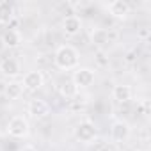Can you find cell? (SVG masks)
<instances>
[{"label": "cell", "mask_w": 151, "mask_h": 151, "mask_svg": "<svg viewBox=\"0 0 151 151\" xmlns=\"http://www.w3.org/2000/svg\"><path fill=\"white\" fill-rule=\"evenodd\" d=\"M53 62L62 71L77 69L78 68V62H80V53H78L77 48L71 46V45H62V46L57 48V52L53 55Z\"/></svg>", "instance_id": "6da1fadb"}, {"label": "cell", "mask_w": 151, "mask_h": 151, "mask_svg": "<svg viewBox=\"0 0 151 151\" xmlns=\"http://www.w3.org/2000/svg\"><path fill=\"white\" fill-rule=\"evenodd\" d=\"M73 135H75V139H77L78 142H82V144H91L98 137V128L94 126L93 121L84 119V121H80L77 126H75Z\"/></svg>", "instance_id": "7a4b0ae2"}, {"label": "cell", "mask_w": 151, "mask_h": 151, "mask_svg": "<svg viewBox=\"0 0 151 151\" xmlns=\"http://www.w3.org/2000/svg\"><path fill=\"white\" fill-rule=\"evenodd\" d=\"M30 132V126H29V121L23 117V116H14L9 119L7 123V133L11 137H16V139H25Z\"/></svg>", "instance_id": "3957f363"}, {"label": "cell", "mask_w": 151, "mask_h": 151, "mask_svg": "<svg viewBox=\"0 0 151 151\" xmlns=\"http://www.w3.org/2000/svg\"><path fill=\"white\" fill-rule=\"evenodd\" d=\"M96 80V75L91 68H77L73 71V77H71V82L77 86L78 89H86V87H91Z\"/></svg>", "instance_id": "277c9868"}, {"label": "cell", "mask_w": 151, "mask_h": 151, "mask_svg": "<svg viewBox=\"0 0 151 151\" xmlns=\"http://www.w3.org/2000/svg\"><path fill=\"white\" fill-rule=\"evenodd\" d=\"M132 135V126L128 121H123V119H117L112 123L110 126V139L114 142H126Z\"/></svg>", "instance_id": "5b68a950"}, {"label": "cell", "mask_w": 151, "mask_h": 151, "mask_svg": "<svg viewBox=\"0 0 151 151\" xmlns=\"http://www.w3.org/2000/svg\"><path fill=\"white\" fill-rule=\"evenodd\" d=\"M43 84H45V75L41 71H29L22 82L23 89H27V91H37L43 87Z\"/></svg>", "instance_id": "8992f818"}, {"label": "cell", "mask_w": 151, "mask_h": 151, "mask_svg": "<svg viewBox=\"0 0 151 151\" xmlns=\"http://www.w3.org/2000/svg\"><path fill=\"white\" fill-rule=\"evenodd\" d=\"M62 30H64V34L69 36V37L80 34V30H82V20H80V16H77V14L66 16V18L62 20Z\"/></svg>", "instance_id": "52a82bcc"}, {"label": "cell", "mask_w": 151, "mask_h": 151, "mask_svg": "<svg viewBox=\"0 0 151 151\" xmlns=\"http://www.w3.org/2000/svg\"><path fill=\"white\" fill-rule=\"evenodd\" d=\"M29 114L36 119H43L50 114V105L41 98H34L29 101Z\"/></svg>", "instance_id": "ba28073f"}, {"label": "cell", "mask_w": 151, "mask_h": 151, "mask_svg": "<svg viewBox=\"0 0 151 151\" xmlns=\"http://www.w3.org/2000/svg\"><path fill=\"white\" fill-rule=\"evenodd\" d=\"M107 9L117 20H124L130 14V4L126 2V0H112V2L107 6Z\"/></svg>", "instance_id": "9c48e42d"}, {"label": "cell", "mask_w": 151, "mask_h": 151, "mask_svg": "<svg viewBox=\"0 0 151 151\" xmlns=\"http://www.w3.org/2000/svg\"><path fill=\"white\" fill-rule=\"evenodd\" d=\"M0 71H2L4 77H9V78H16L18 75L22 73V66L20 62L14 59V57H7L0 62Z\"/></svg>", "instance_id": "30bf717a"}, {"label": "cell", "mask_w": 151, "mask_h": 151, "mask_svg": "<svg viewBox=\"0 0 151 151\" xmlns=\"http://www.w3.org/2000/svg\"><path fill=\"white\" fill-rule=\"evenodd\" d=\"M2 41H4V46L6 48H18V46H22V43H23V36H22V32L20 30H16V29H7L4 34H2Z\"/></svg>", "instance_id": "8fae6325"}, {"label": "cell", "mask_w": 151, "mask_h": 151, "mask_svg": "<svg viewBox=\"0 0 151 151\" xmlns=\"http://www.w3.org/2000/svg\"><path fill=\"white\" fill-rule=\"evenodd\" d=\"M132 96H133V91H132V87L126 86V84H117V86H114V89H112V98H114L117 103H128V101L132 100Z\"/></svg>", "instance_id": "7c38bea8"}, {"label": "cell", "mask_w": 151, "mask_h": 151, "mask_svg": "<svg viewBox=\"0 0 151 151\" xmlns=\"http://www.w3.org/2000/svg\"><path fill=\"white\" fill-rule=\"evenodd\" d=\"M91 43L94 46H100V48L101 46H107L110 43V36H109V32L105 29H94L91 32Z\"/></svg>", "instance_id": "4fadbf2b"}, {"label": "cell", "mask_w": 151, "mask_h": 151, "mask_svg": "<svg viewBox=\"0 0 151 151\" xmlns=\"http://www.w3.org/2000/svg\"><path fill=\"white\" fill-rule=\"evenodd\" d=\"M13 14H14L13 4L7 2V0H2V2H0V25L9 23L13 20Z\"/></svg>", "instance_id": "5bb4252c"}, {"label": "cell", "mask_w": 151, "mask_h": 151, "mask_svg": "<svg viewBox=\"0 0 151 151\" xmlns=\"http://www.w3.org/2000/svg\"><path fill=\"white\" fill-rule=\"evenodd\" d=\"M78 87L75 86L71 80H66V82H62L60 86H59V93H60V96L62 98H66V100H69V98H75L78 94Z\"/></svg>", "instance_id": "9a60e30c"}, {"label": "cell", "mask_w": 151, "mask_h": 151, "mask_svg": "<svg viewBox=\"0 0 151 151\" xmlns=\"http://www.w3.org/2000/svg\"><path fill=\"white\" fill-rule=\"evenodd\" d=\"M22 94H23V86H22V82L13 80V82H9V84L6 86V96H7L9 100H18V98H22Z\"/></svg>", "instance_id": "2e32d148"}, {"label": "cell", "mask_w": 151, "mask_h": 151, "mask_svg": "<svg viewBox=\"0 0 151 151\" xmlns=\"http://www.w3.org/2000/svg\"><path fill=\"white\" fill-rule=\"evenodd\" d=\"M149 32H151L149 29H140V30L137 32V37H139V39H147V37H149Z\"/></svg>", "instance_id": "e0dca14e"}, {"label": "cell", "mask_w": 151, "mask_h": 151, "mask_svg": "<svg viewBox=\"0 0 151 151\" xmlns=\"http://www.w3.org/2000/svg\"><path fill=\"white\" fill-rule=\"evenodd\" d=\"M20 151H37V147H34V146H30V144H29V146H23Z\"/></svg>", "instance_id": "ac0fdd59"}, {"label": "cell", "mask_w": 151, "mask_h": 151, "mask_svg": "<svg viewBox=\"0 0 151 151\" xmlns=\"http://www.w3.org/2000/svg\"><path fill=\"white\" fill-rule=\"evenodd\" d=\"M100 151H114V149H112V147H109V146H103Z\"/></svg>", "instance_id": "d6986e66"}, {"label": "cell", "mask_w": 151, "mask_h": 151, "mask_svg": "<svg viewBox=\"0 0 151 151\" xmlns=\"http://www.w3.org/2000/svg\"><path fill=\"white\" fill-rule=\"evenodd\" d=\"M6 46H4V41H2V36H0V52H2Z\"/></svg>", "instance_id": "ffe728a7"}, {"label": "cell", "mask_w": 151, "mask_h": 151, "mask_svg": "<svg viewBox=\"0 0 151 151\" xmlns=\"http://www.w3.org/2000/svg\"><path fill=\"white\" fill-rule=\"evenodd\" d=\"M137 151H147V149H137Z\"/></svg>", "instance_id": "44dd1931"}]
</instances>
